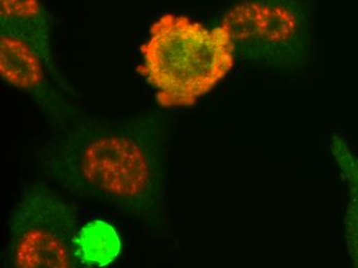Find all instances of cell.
<instances>
[{"label":"cell","mask_w":358,"mask_h":268,"mask_svg":"<svg viewBox=\"0 0 358 268\" xmlns=\"http://www.w3.org/2000/svg\"><path fill=\"white\" fill-rule=\"evenodd\" d=\"M43 167L65 188L117 210L146 216L160 206V147L145 123L90 124L55 141Z\"/></svg>","instance_id":"cell-1"},{"label":"cell","mask_w":358,"mask_h":268,"mask_svg":"<svg viewBox=\"0 0 358 268\" xmlns=\"http://www.w3.org/2000/svg\"><path fill=\"white\" fill-rule=\"evenodd\" d=\"M137 71L157 90L164 108L191 106L226 77L235 50L228 30L208 29L187 17L164 15L141 47Z\"/></svg>","instance_id":"cell-2"},{"label":"cell","mask_w":358,"mask_h":268,"mask_svg":"<svg viewBox=\"0 0 358 268\" xmlns=\"http://www.w3.org/2000/svg\"><path fill=\"white\" fill-rule=\"evenodd\" d=\"M222 25L235 55L252 64L285 69L307 58L310 14L304 0H242Z\"/></svg>","instance_id":"cell-3"},{"label":"cell","mask_w":358,"mask_h":268,"mask_svg":"<svg viewBox=\"0 0 358 268\" xmlns=\"http://www.w3.org/2000/svg\"><path fill=\"white\" fill-rule=\"evenodd\" d=\"M76 222L71 204L45 185H32L10 217L8 262L17 268L80 267Z\"/></svg>","instance_id":"cell-4"},{"label":"cell","mask_w":358,"mask_h":268,"mask_svg":"<svg viewBox=\"0 0 358 268\" xmlns=\"http://www.w3.org/2000/svg\"><path fill=\"white\" fill-rule=\"evenodd\" d=\"M45 66L29 45L0 34V75L8 84L29 93L48 112L58 114L60 101L45 80Z\"/></svg>","instance_id":"cell-5"},{"label":"cell","mask_w":358,"mask_h":268,"mask_svg":"<svg viewBox=\"0 0 358 268\" xmlns=\"http://www.w3.org/2000/svg\"><path fill=\"white\" fill-rule=\"evenodd\" d=\"M1 34L25 41L38 54L45 69L60 82L51 47L49 15L39 0H0Z\"/></svg>","instance_id":"cell-6"},{"label":"cell","mask_w":358,"mask_h":268,"mask_svg":"<svg viewBox=\"0 0 358 268\" xmlns=\"http://www.w3.org/2000/svg\"><path fill=\"white\" fill-rule=\"evenodd\" d=\"M80 257L90 265L104 267L113 262L121 250L119 235L113 226L103 221H94L85 226L76 239Z\"/></svg>","instance_id":"cell-7"},{"label":"cell","mask_w":358,"mask_h":268,"mask_svg":"<svg viewBox=\"0 0 358 268\" xmlns=\"http://www.w3.org/2000/svg\"><path fill=\"white\" fill-rule=\"evenodd\" d=\"M333 153L350 189V202L346 215V237L351 258L355 267H358V159L339 137L334 139Z\"/></svg>","instance_id":"cell-8"}]
</instances>
